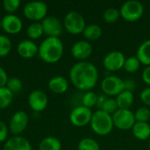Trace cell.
I'll return each mask as SVG.
<instances>
[{
	"label": "cell",
	"instance_id": "obj_35",
	"mask_svg": "<svg viewBox=\"0 0 150 150\" xmlns=\"http://www.w3.org/2000/svg\"><path fill=\"white\" fill-rule=\"evenodd\" d=\"M140 98L141 101L145 105L150 106V87H148L146 89H144L141 94H140Z\"/></svg>",
	"mask_w": 150,
	"mask_h": 150
},
{
	"label": "cell",
	"instance_id": "obj_2",
	"mask_svg": "<svg viewBox=\"0 0 150 150\" xmlns=\"http://www.w3.org/2000/svg\"><path fill=\"white\" fill-rule=\"evenodd\" d=\"M64 47L60 38L47 37L39 46V57L47 63H55L63 55Z\"/></svg>",
	"mask_w": 150,
	"mask_h": 150
},
{
	"label": "cell",
	"instance_id": "obj_5",
	"mask_svg": "<svg viewBox=\"0 0 150 150\" xmlns=\"http://www.w3.org/2000/svg\"><path fill=\"white\" fill-rule=\"evenodd\" d=\"M63 27L71 34L76 35L83 33L84 28L86 27L85 19L80 12L75 11H69L64 17Z\"/></svg>",
	"mask_w": 150,
	"mask_h": 150
},
{
	"label": "cell",
	"instance_id": "obj_12",
	"mask_svg": "<svg viewBox=\"0 0 150 150\" xmlns=\"http://www.w3.org/2000/svg\"><path fill=\"white\" fill-rule=\"evenodd\" d=\"M28 125V115L24 111L16 112L11 118L9 123V128L14 136L19 135L23 133Z\"/></svg>",
	"mask_w": 150,
	"mask_h": 150
},
{
	"label": "cell",
	"instance_id": "obj_6",
	"mask_svg": "<svg viewBox=\"0 0 150 150\" xmlns=\"http://www.w3.org/2000/svg\"><path fill=\"white\" fill-rule=\"evenodd\" d=\"M112 118L114 127L123 131L132 129L136 122L134 112L130 109H118L112 115Z\"/></svg>",
	"mask_w": 150,
	"mask_h": 150
},
{
	"label": "cell",
	"instance_id": "obj_37",
	"mask_svg": "<svg viewBox=\"0 0 150 150\" xmlns=\"http://www.w3.org/2000/svg\"><path fill=\"white\" fill-rule=\"evenodd\" d=\"M136 89V83L133 79H126L124 80V90L134 92Z\"/></svg>",
	"mask_w": 150,
	"mask_h": 150
},
{
	"label": "cell",
	"instance_id": "obj_23",
	"mask_svg": "<svg viewBox=\"0 0 150 150\" xmlns=\"http://www.w3.org/2000/svg\"><path fill=\"white\" fill-rule=\"evenodd\" d=\"M39 150H62V143L59 139L48 136L40 142Z\"/></svg>",
	"mask_w": 150,
	"mask_h": 150
},
{
	"label": "cell",
	"instance_id": "obj_9",
	"mask_svg": "<svg viewBox=\"0 0 150 150\" xmlns=\"http://www.w3.org/2000/svg\"><path fill=\"white\" fill-rule=\"evenodd\" d=\"M92 114L93 112H91V109L83 105H78L69 113V121L76 127H83L91 123Z\"/></svg>",
	"mask_w": 150,
	"mask_h": 150
},
{
	"label": "cell",
	"instance_id": "obj_40",
	"mask_svg": "<svg viewBox=\"0 0 150 150\" xmlns=\"http://www.w3.org/2000/svg\"><path fill=\"white\" fill-rule=\"evenodd\" d=\"M108 98V97L105 94H102V95H98V99H97V105L96 106L98 108V110H101L104 104L105 103L106 99Z\"/></svg>",
	"mask_w": 150,
	"mask_h": 150
},
{
	"label": "cell",
	"instance_id": "obj_39",
	"mask_svg": "<svg viewBox=\"0 0 150 150\" xmlns=\"http://www.w3.org/2000/svg\"><path fill=\"white\" fill-rule=\"evenodd\" d=\"M142 76L143 82H144L146 84H148L150 87V66H147V67L144 69Z\"/></svg>",
	"mask_w": 150,
	"mask_h": 150
},
{
	"label": "cell",
	"instance_id": "obj_1",
	"mask_svg": "<svg viewBox=\"0 0 150 150\" xmlns=\"http://www.w3.org/2000/svg\"><path fill=\"white\" fill-rule=\"evenodd\" d=\"M97 67L89 62H79L74 64L69 70V79L72 84L80 91H90L98 81Z\"/></svg>",
	"mask_w": 150,
	"mask_h": 150
},
{
	"label": "cell",
	"instance_id": "obj_17",
	"mask_svg": "<svg viewBox=\"0 0 150 150\" xmlns=\"http://www.w3.org/2000/svg\"><path fill=\"white\" fill-rule=\"evenodd\" d=\"M3 150H32V146L27 139L18 135L7 140Z\"/></svg>",
	"mask_w": 150,
	"mask_h": 150
},
{
	"label": "cell",
	"instance_id": "obj_33",
	"mask_svg": "<svg viewBox=\"0 0 150 150\" xmlns=\"http://www.w3.org/2000/svg\"><path fill=\"white\" fill-rule=\"evenodd\" d=\"M6 87L14 94V93H17L22 90L23 84H22L21 80L18 79V77H11L8 79Z\"/></svg>",
	"mask_w": 150,
	"mask_h": 150
},
{
	"label": "cell",
	"instance_id": "obj_8",
	"mask_svg": "<svg viewBox=\"0 0 150 150\" xmlns=\"http://www.w3.org/2000/svg\"><path fill=\"white\" fill-rule=\"evenodd\" d=\"M101 90L107 97H117L124 91V80L117 76H105L102 80Z\"/></svg>",
	"mask_w": 150,
	"mask_h": 150
},
{
	"label": "cell",
	"instance_id": "obj_24",
	"mask_svg": "<svg viewBox=\"0 0 150 150\" xmlns=\"http://www.w3.org/2000/svg\"><path fill=\"white\" fill-rule=\"evenodd\" d=\"M13 93L5 86L0 88V109L7 108L12 102Z\"/></svg>",
	"mask_w": 150,
	"mask_h": 150
},
{
	"label": "cell",
	"instance_id": "obj_28",
	"mask_svg": "<svg viewBox=\"0 0 150 150\" xmlns=\"http://www.w3.org/2000/svg\"><path fill=\"white\" fill-rule=\"evenodd\" d=\"M120 17V10L111 7V8H107L104 13H103V19L105 23L108 24H113L115 23Z\"/></svg>",
	"mask_w": 150,
	"mask_h": 150
},
{
	"label": "cell",
	"instance_id": "obj_7",
	"mask_svg": "<svg viewBox=\"0 0 150 150\" xmlns=\"http://www.w3.org/2000/svg\"><path fill=\"white\" fill-rule=\"evenodd\" d=\"M24 16L33 21L43 20L47 14V5L42 1H33L27 3L23 8Z\"/></svg>",
	"mask_w": 150,
	"mask_h": 150
},
{
	"label": "cell",
	"instance_id": "obj_14",
	"mask_svg": "<svg viewBox=\"0 0 150 150\" xmlns=\"http://www.w3.org/2000/svg\"><path fill=\"white\" fill-rule=\"evenodd\" d=\"M28 104L33 111L42 112L47 106L48 98L45 92L40 90H35L29 94Z\"/></svg>",
	"mask_w": 150,
	"mask_h": 150
},
{
	"label": "cell",
	"instance_id": "obj_11",
	"mask_svg": "<svg viewBox=\"0 0 150 150\" xmlns=\"http://www.w3.org/2000/svg\"><path fill=\"white\" fill-rule=\"evenodd\" d=\"M41 25L43 27V32L46 35H47V37L59 38L62 33L63 25L61 20L55 17H46L41 21Z\"/></svg>",
	"mask_w": 150,
	"mask_h": 150
},
{
	"label": "cell",
	"instance_id": "obj_25",
	"mask_svg": "<svg viewBox=\"0 0 150 150\" xmlns=\"http://www.w3.org/2000/svg\"><path fill=\"white\" fill-rule=\"evenodd\" d=\"M26 33H27L28 37L30 39H32V40H38V39H40L42 36V34L44 33L41 23H40V22L32 23L27 27Z\"/></svg>",
	"mask_w": 150,
	"mask_h": 150
},
{
	"label": "cell",
	"instance_id": "obj_42",
	"mask_svg": "<svg viewBox=\"0 0 150 150\" xmlns=\"http://www.w3.org/2000/svg\"><path fill=\"white\" fill-rule=\"evenodd\" d=\"M149 150H150V139H149Z\"/></svg>",
	"mask_w": 150,
	"mask_h": 150
},
{
	"label": "cell",
	"instance_id": "obj_13",
	"mask_svg": "<svg viewBox=\"0 0 150 150\" xmlns=\"http://www.w3.org/2000/svg\"><path fill=\"white\" fill-rule=\"evenodd\" d=\"M93 52L92 45L87 40H78L71 47V54L75 59L84 62Z\"/></svg>",
	"mask_w": 150,
	"mask_h": 150
},
{
	"label": "cell",
	"instance_id": "obj_26",
	"mask_svg": "<svg viewBox=\"0 0 150 150\" xmlns=\"http://www.w3.org/2000/svg\"><path fill=\"white\" fill-rule=\"evenodd\" d=\"M77 150H101L98 142L93 138L86 137L82 139L78 145Z\"/></svg>",
	"mask_w": 150,
	"mask_h": 150
},
{
	"label": "cell",
	"instance_id": "obj_29",
	"mask_svg": "<svg viewBox=\"0 0 150 150\" xmlns=\"http://www.w3.org/2000/svg\"><path fill=\"white\" fill-rule=\"evenodd\" d=\"M98 95L93 91H86L82 98V105L91 109L97 105Z\"/></svg>",
	"mask_w": 150,
	"mask_h": 150
},
{
	"label": "cell",
	"instance_id": "obj_3",
	"mask_svg": "<svg viewBox=\"0 0 150 150\" xmlns=\"http://www.w3.org/2000/svg\"><path fill=\"white\" fill-rule=\"evenodd\" d=\"M90 125L91 130L99 136L108 135L114 127L112 115L102 110H98L93 112Z\"/></svg>",
	"mask_w": 150,
	"mask_h": 150
},
{
	"label": "cell",
	"instance_id": "obj_31",
	"mask_svg": "<svg viewBox=\"0 0 150 150\" xmlns=\"http://www.w3.org/2000/svg\"><path fill=\"white\" fill-rule=\"evenodd\" d=\"M11 49V41L5 35H0V58L6 56Z\"/></svg>",
	"mask_w": 150,
	"mask_h": 150
},
{
	"label": "cell",
	"instance_id": "obj_27",
	"mask_svg": "<svg viewBox=\"0 0 150 150\" xmlns=\"http://www.w3.org/2000/svg\"><path fill=\"white\" fill-rule=\"evenodd\" d=\"M141 62L136 56H130L128 58H126L125 64H124V69L131 74H134L137 72L141 67Z\"/></svg>",
	"mask_w": 150,
	"mask_h": 150
},
{
	"label": "cell",
	"instance_id": "obj_22",
	"mask_svg": "<svg viewBox=\"0 0 150 150\" xmlns=\"http://www.w3.org/2000/svg\"><path fill=\"white\" fill-rule=\"evenodd\" d=\"M103 31L102 28L97 24H90L87 25L84 28L83 34V37L87 40H98L102 36Z\"/></svg>",
	"mask_w": 150,
	"mask_h": 150
},
{
	"label": "cell",
	"instance_id": "obj_21",
	"mask_svg": "<svg viewBox=\"0 0 150 150\" xmlns=\"http://www.w3.org/2000/svg\"><path fill=\"white\" fill-rule=\"evenodd\" d=\"M136 57L142 64L150 66V39L143 41L138 47Z\"/></svg>",
	"mask_w": 150,
	"mask_h": 150
},
{
	"label": "cell",
	"instance_id": "obj_38",
	"mask_svg": "<svg viewBox=\"0 0 150 150\" xmlns=\"http://www.w3.org/2000/svg\"><path fill=\"white\" fill-rule=\"evenodd\" d=\"M8 79L9 78L7 76V74H6L5 70L2 67H0V88L6 86Z\"/></svg>",
	"mask_w": 150,
	"mask_h": 150
},
{
	"label": "cell",
	"instance_id": "obj_16",
	"mask_svg": "<svg viewBox=\"0 0 150 150\" xmlns=\"http://www.w3.org/2000/svg\"><path fill=\"white\" fill-rule=\"evenodd\" d=\"M17 51L22 58L31 59L38 54L39 47L31 40H23L18 44Z\"/></svg>",
	"mask_w": 150,
	"mask_h": 150
},
{
	"label": "cell",
	"instance_id": "obj_41",
	"mask_svg": "<svg viewBox=\"0 0 150 150\" xmlns=\"http://www.w3.org/2000/svg\"><path fill=\"white\" fill-rule=\"evenodd\" d=\"M0 28H2V21L0 20Z\"/></svg>",
	"mask_w": 150,
	"mask_h": 150
},
{
	"label": "cell",
	"instance_id": "obj_10",
	"mask_svg": "<svg viewBox=\"0 0 150 150\" xmlns=\"http://www.w3.org/2000/svg\"><path fill=\"white\" fill-rule=\"evenodd\" d=\"M126 61L125 54L118 50L109 52L103 60V65L105 69L111 72L119 71L124 68Z\"/></svg>",
	"mask_w": 150,
	"mask_h": 150
},
{
	"label": "cell",
	"instance_id": "obj_19",
	"mask_svg": "<svg viewBox=\"0 0 150 150\" xmlns=\"http://www.w3.org/2000/svg\"><path fill=\"white\" fill-rule=\"evenodd\" d=\"M134 136L140 141L150 139V124L146 122H135L132 128Z\"/></svg>",
	"mask_w": 150,
	"mask_h": 150
},
{
	"label": "cell",
	"instance_id": "obj_20",
	"mask_svg": "<svg viewBox=\"0 0 150 150\" xmlns=\"http://www.w3.org/2000/svg\"><path fill=\"white\" fill-rule=\"evenodd\" d=\"M116 102L119 109H129L134 101V92L128 91H123L116 97Z\"/></svg>",
	"mask_w": 150,
	"mask_h": 150
},
{
	"label": "cell",
	"instance_id": "obj_18",
	"mask_svg": "<svg viewBox=\"0 0 150 150\" xmlns=\"http://www.w3.org/2000/svg\"><path fill=\"white\" fill-rule=\"evenodd\" d=\"M47 86L52 92L55 94H63L69 89V82L65 77L56 76L48 81Z\"/></svg>",
	"mask_w": 150,
	"mask_h": 150
},
{
	"label": "cell",
	"instance_id": "obj_4",
	"mask_svg": "<svg viewBox=\"0 0 150 150\" xmlns=\"http://www.w3.org/2000/svg\"><path fill=\"white\" fill-rule=\"evenodd\" d=\"M120 12L126 21L135 22L143 16L144 6L138 0H128L121 5Z\"/></svg>",
	"mask_w": 150,
	"mask_h": 150
},
{
	"label": "cell",
	"instance_id": "obj_30",
	"mask_svg": "<svg viewBox=\"0 0 150 150\" xmlns=\"http://www.w3.org/2000/svg\"><path fill=\"white\" fill-rule=\"evenodd\" d=\"M134 118L136 122H146L149 123L150 120V110L148 106L139 107L134 112Z\"/></svg>",
	"mask_w": 150,
	"mask_h": 150
},
{
	"label": "cell",
	"instance_id": "obj_36",
	"mask_svg": "<svg viewBox=\"0 0 150 150\" xmlns=\"http://www.w3.org/2000/svg\"><path fill=\"white\" fill-rule=\"evenodd\" d=\"M8 137V128L6 125L0 120V142H6Z\"/></svg>",
	"mask_w": 150,
	"mask_h": 150
},
{
	"label": "cell",
	"instance_id": "obj_32",
	"mask_svg": "<svg viewBox=\"0 0 150 150\" xmlns=\"http://www.w3.org/2000/svg\"><path fill=\"white\" fill-rule=\"evenodd\" d=\"M118 109H119V107H118L116 99L112 98H108L106 99L105 103L104 104V105H103L101 110L104 111L105 112L110 114V115H112Z\"/></svg>",
	"mask_w": 150,
	"mask_h": 150
},
{
	"label": "cell",
	"instance_id": "obj_15",
	"mask_svg": "<svg viewBox=\"0 0 150 150\" xmlns=\"http://www.w3.org/2000/svg\"><path fill=\"white\" fill-rule=\"evenodd\" d=\"M2 28L9 34L18 33L23 27L22 20L14 14H7L2 19Z\"/></svg>",
	"mask_w": 150,
	"mask_h": 150
},
{
	"label": "cell",
	"instance_id": "obj_34",
	"mask_svg": "<svg viewBox=\"0 0 150 150\" xmlns=\"http://www.w3.org/2000/svg\"><path fill=\"white\" fill-rule=\"evenodd\" d=\"M19 5H20L19 0H4L3 2L4 9L9 13H12L16 11L19 8Z\"/></svg>",
	"mask_w": 150,
	"mask_h": 150
}]
</instances>
